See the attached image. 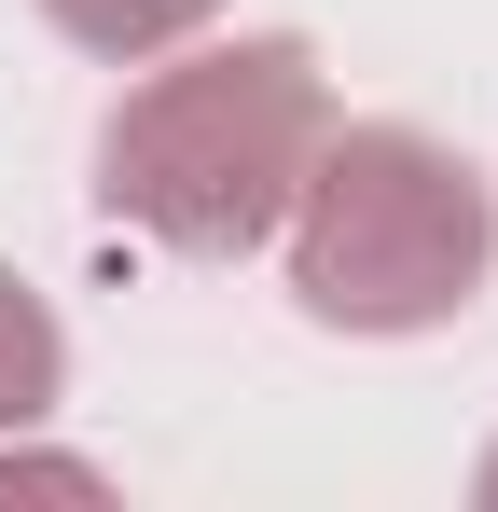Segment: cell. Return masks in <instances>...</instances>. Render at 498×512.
<instances>
[{
    "label": "cell",
    "instance_id": "cell-4",
    "mask_svg": "<svg viewBox=\"0 0 498 512\" xmlns=\"http://www.w3.org/2000/svg\"><path fill=\"white\" fill-rule=\"evenodd\" d=\"M56 388H70V333H56V305L0 263V429H42Z\"/></svg>",
    "mask_w": 498,
    "mask_h": 512
},
{
    "label": "cell",
    "instance_id": "cell-6",
    "mask_svg": "<svg viewBox=\"0 0 498 512\" xmlns=\"http://www.w3.org/2000/svg\"><path fill=\"white\" fill-rule=\"evenodd\" d=\"M471 485H485V512H498V457H485V471H471Z\"/></svg>",
    "mask_w": 498,
    "mask_h": 512
},
{
    "label": "cell",
    "instance_id": "cell-5",
    "mask_svg": "<svg viewBox=\"0 0 498 512\" xmlns=\"http://www.w3.org/2000/svg\"><path fill=\"white\" fill-rule=\"evenodd\" d=\"M97 485H111L97 457H42V443L0 429V499H97Z\"/></svg>",
    "mask_w": 498,
    "mask_h": 512
},
{
    "label": "cell",
    "instance_id": "cell-1",
    "mask_svg": "<svg viewBox=\"0 0 498 512\" xmlns=\"http://www.w3.org/2000/svg\"><path fill=\"white\" fill-rule=\"evenodd\" d=\"M319 125H332L319 42H291V28L208 42L194 28V42L139 56V84L111 97V125H97V208L125 236L180 250V263H249L277 236Z\"/></svg>",
    "mask_w": 498,
    "mask_h": 512
},
{
    "label": "cell",
    "instance_id": "cell-3",
    "mask_svg": "<svg viewBox=\"0 0 498 512\" xmlns=\"http://www.w3.org/2000/svg\"><path fill=\"white\" fill-rule=\"evenodd\" d=\"M70 56H97V70H139V56H166V42H194L222 0H28Z\"/></svg>",
    "mask_w": 498,
    "mask_h": 512
},
{
    "label": "cell",
    "instance_id": "cell-2",
    "mask_svg": "<svg viewBox=\"0 0 498 512\" xmlns=\"http://www.w3.org/2000/svg\"><path fill=\"white\" fill-rule=\"evenodd\" d=\"M277 250H291V305L319 333L402 346L471 319V291L498 277V194L429 125H319V153L277 208Z\"/></svg>",
    "mask_w": 498,
    "mask_h": 512
}]
</instances>
